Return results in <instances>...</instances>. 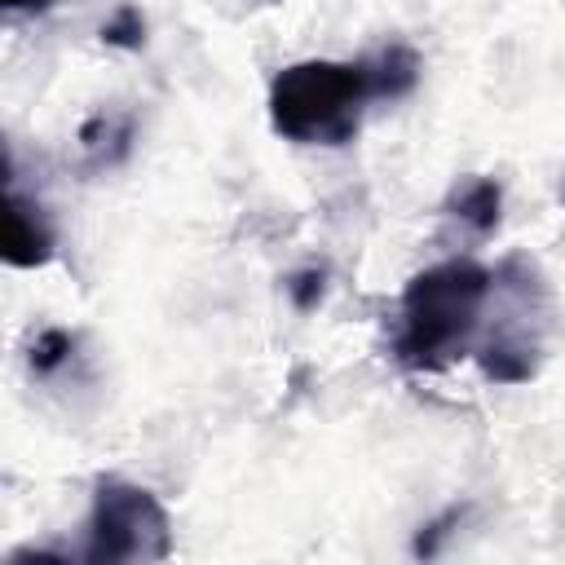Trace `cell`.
Instances as JSON below:
<instances>
[{
  "mask_svg": "<svg viewBox=\"0 0 565 565\" xmlns=\"http://www.w3.org/2000/svg\"><path fill=\"white\" fill-rule=\"evenodd\" d=\"M494 296V274L472 256H450L419 269L397 305L393 358L406 371H441L472 353L481 313Z\"/></svg>",
  "mask_w": 565,
  "mask_h": 565,
  "instance_id": "cell-1",
  "label": "cell"
},
{
  "mask_svg": "<svg viewBox=\"0 0 565 565\" xmlns=\"http://www.w3.org/2000/svg\"><path fill=\"white\" fill-rule=\"evenodd\" d=\"M88 565H150L172 556V521L163 503L124 477H102L84 516V543L75 552Z\"/></svg>",
  "mask_w": 565,
  "mask_h": 565,
  "instance_id": "cell-3",
  "label": "cell"
},
{
  "mask_svg": "<svg viewBox=\"0 0 565 565\" xmlns=\"http://www.w3.org/2000/svg\"><path fill=\"white\" fill-rule=\"evenodd\" d=\"M57 252V234H53V221L49 212L26 199L13 177H9V194H4V234H0V256L4 265L13 269H35V265H49Z\"/></svg>",
  "mask_w": 565,
  "mask_h": 565,
  "instance_id": "cell-4",
  "label": "cell"
},
{
  "mask_svg": "<svg viewBox=\"0 0 565 565\" xmlns=\"http://www.w3.org/2000/svg\"><path fill=\"white\" fill-rule=\"evenodd\" d=\"M0 9H4L9 18H22V13H49L53 0H0Z\"/></svg>",
  "mask_w": 565,
  "mask_h": 565,
  "instance_id": "cell-11",
  "label": "cell"
},
{
  "mask_svg": "<svg viewBox=\"0 0 565 565\" xmlns=\"http://www.w3.org/2000/svg\"><path fill=\"white\" fill-rule=\"evenodd\" d=\"M71 353H75V335H71V331H62V327H49V331H40V335H35V344H31L26 362H31V371H35V375H53L57 366H66V362H71Z\"/></svg>",
  "mask_w": 565,
  "mask_h": 565,
  "instance_id": "cell-8",
  "label": "cell"
},
{
  "mask_svg": "<svg viewBox=\"0 0 565 565\" xmlns=\"http://www.w3.org/2000/svg\"><path fill=\"white\" fill-rule=\"evenodd\" d=\"M128 141H132V124L128 119H93L88 128H84V146H88V154H93V163H115L124 150H128Z\"/></svg>",
  "mask_w": 565,
  "mask_h": 565,
  "instance_id": "cell-7",
  "label": "cell"
},
{
  "mask_svg": "<svg viewBox=\"0 0 565 565\" xmlns=\"http://www.w3.org/2000/svg\"><path fill=\"white\" fill-rule=\"evenodd\" d=\"M441 216L455 221L459 230H468L472 238H490L499 230V216H503V190L494 177H481V172H468L450 185L446 203H441Z\"/></svg>",
  "mask_w": 565,
  "mask_h": 565,
  "instance_id": "cell-5",
  "label": "cell"
},
{
  "mask_svg": "<svg viewBox=\"0 0 565 565\" xmlns=\"http://www.w3.org/2000/svg\"><path fill=\"white\" fill-rule=\"evenodd\" d=\"M375 102L366 62L305 57L269 79V128L296 146H349Z\"/></svg>",
  "mask_w": 565,
  "mask_h": 565,
  "instance_id": "cell-2",
  "label": "cell"
},
{
  "mask_svg": "<svg viewBox=\"0 0 565 565\" xmlns=\"http://www.w3.org/2000/svg\"><path fill=\"white\" fill-rule=\"evenodd\" d=\"M102 40H106V44H119V49H141V44H146V22H141V13H137L132 4H124V9L102 26Z\"/></svg>",
  "mask_w": 565,
  "mask_h": 565,
  "instance_id": "cell-9",
  "label": "cell"
},
{
  "mask_svg": "<svg viewBox=\"0 0 565 565\" xmlns=\"http://www.w3.org/2000/svg\"><path fill=\"white\" fill-rule=\"evenodd\" d=\"M366 62V75H371V88H375V102H397V97H406L415 84H419V53L411 49V44H384V49H375V53H366L362 57Z\"/></svg>",
  "mask_w": 565,
  "mask_h": 565,
  "instance_id": "cell-6",
  "label": "cell"
},
{
  "mask_svg": "<svg viewBox=\"0 0 565 565\" xmlns=\"http://www.w3.org/2000/svg\"><path fill=\"white\" fill-rule=\"evenodd\" d=\"M561 199H565V177H561Z\"/></svg>",
  "mask_w": 565,
  "mask_h": 565,
  "instance_id": "cell-12",
  "label": "cell"
},
{
  "mask_svg": "<svg viewBox=\"0 0 565 565\" xmlns=\"http://www.w3.org/2000/svg\"><path fill=\"white\" fill-rule=\"evenodd\" d=\"M287 291H291V300H296L300 309H309L313 300H322V274H313V269H309V274H296Z\"/></svg>",
  "mask_w": 565,
  "mask_h": 565,
  "instance_id": "cell-10",
  "label": "cell"
}]
</instances>
